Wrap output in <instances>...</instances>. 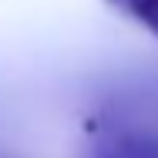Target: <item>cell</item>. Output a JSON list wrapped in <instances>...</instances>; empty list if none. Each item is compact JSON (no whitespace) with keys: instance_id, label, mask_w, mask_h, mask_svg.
I'll use <instances>...</instances> for the list:
<instances>
[{"instance_id":"obj_1","label":"cell","mask_w":158,"mask_h":158,"mask_svg":"<svg viewBox=\"0 0 158 158\" xmlns=\"http://www.w3.org/2000/svg\"><path fill=\"white\" fill-rule=\"evenodd\" d=\"M114 10H121L135 24H141L145 31L158 40V0H108Z\"/></svg>"},{"instance_id":"obj_2","label":"cell","mask_w":158,"mask_h":158,"mask_svg":"<svg viewBox=\"0 0 158 158\" xmlns=\"http://www.w3.org/2000/svg\"><path fill=\"white\" fill-rule=\"evenodd\" d=\"M94 158H135V155H128V152H118V148H111V145L98 141V145H94Z\"/></svg>"}]
</instances>
